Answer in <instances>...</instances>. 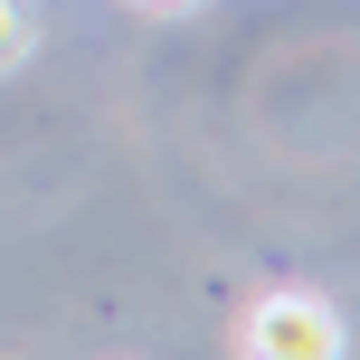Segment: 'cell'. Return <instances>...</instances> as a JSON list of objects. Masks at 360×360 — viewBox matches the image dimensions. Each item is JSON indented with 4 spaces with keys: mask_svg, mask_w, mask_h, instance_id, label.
I'll return each mask as SVG.
<instances>
[{
    "mask_svg": "<svg viewBox=\"0 0 360 360\" xmlns=\"http://www.w3.org/2000/svg\"><path fill=\"white\" fill-rule=\"evenodd\" d=\"M19 57H29V10H19V0H0V76H10Z\"/></svg>",
    "mask_w": 360,
    "mask_h": 360,
    "instance_id": "2",
    "label": "cell"
},
{
    "mask_svg": "<svg viewBox=\"0 0 360 360\" xmlns=\"http://www.w3.org/2000/svg\"><path fill=\"white\" fill-rule=\"evenodd\" d=\"M143 10H199V0H143Z\"/></svg>",
    "mask_w": 360,
    "mask_h": 360,
    "instance_id": "3",
    "label": "cell"
},
{
    "mask_svg": "<svg viewBox=\"0 0 360 360\" xmlns=\"http://www.w3.org/2000/svg\"><path fill=\"white\" fill-rule=\"evenodd\" d=\"M237 360H342V313L323 304V294H256L247 323H237Z\"/></svg>",
    "mask_w": 360,
    "mask_h": 360,
    "instance_id": "1",
    "label": "cell"
}]
</instances>
